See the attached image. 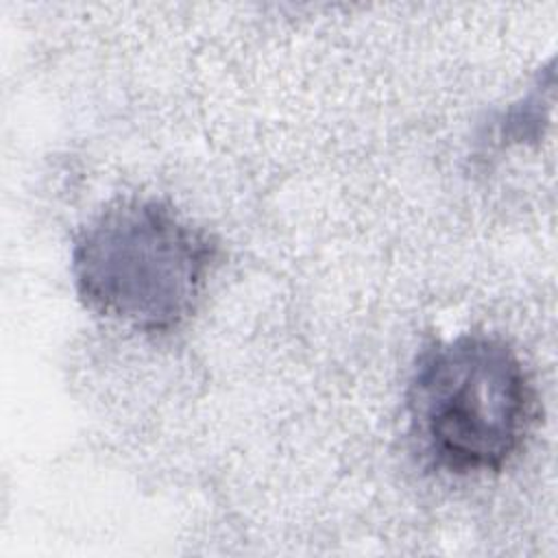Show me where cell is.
Returning <instances> with one entry per match:
<instances>
[{
  "label": "cell",
  "instance_id": "2",
  "mask_svg": "<svg viewBox=\"0 0 558 558\" xmlns=\"http://www.w3.org/2000/svg\"><path fill=\"white\" fill-rule=\"evenodd\" d=\"M418 453L449 475L508 466L538 421L536 386L499 336L466 331L421 351L405 390Z\"/></svg>",
  "mask_w": 558,
  "mask_h": 558
},
{
  "label": "cell",
  "instance_id": "1",
  "mask_svg": "<svg viewBox=\"0 0 558 558\" xmlns=\"http://www.w3.org/2000/svg\"><path fill=\"white\" fill-rule=\"evenodd\" d=\"M220 244L170 203L122 196L74 235L70 270L78 301L96 316L163 336L198 310Z\"/></svg>",
  "mask_w": 558,
  "mask_h": 558
}]
</instances>
